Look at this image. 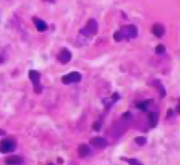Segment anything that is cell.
I'll list each match as a JSON object with an SVG mask.
<instances>
[{
	"instance_id": "10",
	"label": "cell",
	"mask_w": 180,
	"mask_h": 165,
	"mask_svg": "<svg viewBox=\"0 0 180 165\" xmlns=\"http://www.w3.org/2000/svg\"><path fill=\"white\" fill-rule=\"evenodd\" d=\"M153 34L158 38L162 37L164 34V27L160 24L155 25V26H153Z\"/></svg>"
},
{
	"instance_id": "16",
	"label": "cell",
	"mask_w": 180,
	"mask_h": 165,
	"mask_svg": "<svg viewBox=\"0 0 180 165\" xmlns=\"http://www.w3.org/2000/svg\"><path fill=\"white\" fill-rule=\"evenodd\" d=\"M100 123L98 122H95L93 124V128L94 130L99 131L100 129Z\"/></svg>"
},
{
	"instance_id": "1",
	"label": "cell",
	"mask_w": 180,
	"mask_h": 165,
	"mask_svg": "<svg viewBox=\"0 0 180 165\" xmlns=\"http://www.w3.org/2000/svg\"><path fill=\"white\" fill-rule=\"evenodd\" d=\"M17 147V141L13 138L6 137L0 141V152L7 154L14 152Z\"/></svg>"
},
{
	"instance_id": "13",
	"label": "cell",
	"mask_w": 180,
	"mask_h": 165,
	"mask_svg": "<svg viewBox=\"0 0 180 165\" xmlns=\"http://www.w3.org/2000/svg\"><path fill=\"white\" fill-rule=\"evenodd\" d=\"M135 142L141 146L144 145L146 143H147V139L144 137H136L135 139Z\"/></svg>"
},
{
	"instance_id": "11",
	"label": "cell",
	"mask_w": 180,
	"mask_h": 165,
	"mask_svg": "<svg viewBox=\"0 0 180 165\" xmlns=\"http://www.w3.org/2000/svg\"><path fill=\"white\" fill-rule=\"evenodd\" d=\"M149 124L152 128L155 127L157 123V118L156 116V113H150L149 114Z\"/></svg>"
},
{
	"instance_id": "15",
	"label": "cell",
	"mask_w": 180,
	"mask_h": 165,
	"mask_svg": "<svg viewBox=\"0 0 180 165\" xmlns=\"http://www.w3.org/2000/svg\"><path fill=\"white\" fill-rule=\"evenodd\" d=\"M165 47L163 46V45H158V46L156 47L155 48V52L156 53H158V54H161V53H162L164 52H165Z\"/></svg>"
},
{
	"instance_id": "6",
	"label": "cell",
	"mask_w": 180,
	"mask_h": 165,
	"mask_svg": "<svg viewBox=\"0 0 180 165\" xmlns=\"http://www.w3.org/2000/svg\"><path fill=\"white\" fill-rule=\"evenodd\" d=\"M32 19L34 25L36 27L37 30L40 32H45L47 30L48 26L44 20L36 17H34Z\"/></svg>"
},
{
	"instance_id": "9",
	"label": "cell",
	"mask_w": 180,
	"mask_h": 165,
	"mask_svg": "<svg viewBox=\"0 0 180 165\" xmlns=\"http://www.w3.org/2000/svg\"><path fill=\"white\" fill-rule=\"evenodd\" d=\"M97 29H98V26H97V24L95 22V21L91 19L89 21L87 25L86 26V30L88 32L93 34V35L94 34L95 35V34L97 31Z\"/></svg>"
},
{
	"instance_id": "4",
	"label": "cell",
	"mask_w": 180,
	"mask_h": 165,
	"mask_svg": "<svg viewBox=\"0 0 180 165\" xmlns=\"http://www.w3.org/2000/svg\"><path fill=\"white\" fill-rule=\"evenodd\" d=\"M72 55L67 48H63L58 54L57 59L62 64H67L71 60Z\"/></svg>"
},
{
	"instance_id": "3",
	"label": "cell",
	"mask_w": 180,
	"mask_h": 165,
	"mask_svg": "<svg viewBox=\"0 0 180 165\" xmlns=\"http://www.w3.org/2000/svg\"><path fill=\"white\" fill-rule=\"evenodd\" d=\"M81 80V74L78 72H72L64 75L61 78V81L64 85H70L74 83H78Z\"/></svg>"
},
{
	"instance_id": "2",
	"label": "cell",
	"mask_w": 180,
	"mask_h": 165,
	"mask_svg": "<svg viewBox=\"0 0 180 165\" xmlns=\"http://www.w3.org/2000/svg\"><path fill=\"white\" fill-rule=\"evenodd\" d=\"M28 77L32 83L34 92L37 94H41L43 91L40 81L41 74L35 70H30L28 72Z\"/></svg>"
},
{
	"instance_id": "14",
	"label": "cell",
	"mask_w": 180,
	"mask_h": 165,
	"mask_svg": "<svg viewBox=\"0 0 180 165\" xmlns=\"http://www.w3.org/2000/svg\"><path fill=\"white\" fill-rule=\"evenodd\" d=\"M149 103V102L147 103V101L146 102H141V103H139L136 105V107L140 109V110L143 111H146L147 110V105Z\"/></svg>"
},
{
	"instance_id": "17",
	"label": "cell",
	"mask_w": 180,
	"mask_h": 165,
	"mask_svg": "<svg viewBox=\"0 0 180 165\" xmlns=\"http://www.w3.org/2000/svg\"><path fill=\"white\" fill-rule=\"evenodd\" d=\"M172 114H173V111H172V109H169L167 111V118L171 117Z\"/></svg>"
},
{
	"instance_id": "7",
	"label": "cell",
	"mask_w": 180,
	"mask_h": 165,
	"mask_svg": "<svg viewBox=\"0 0 180 165\" xmlns=\"http://www.w3.org/2000/svg\"><path fill=\"white\" fill-rule=\"evenodd\" d=\"M90 144L97 148H104L107 145L106 140L103 138H93L90 140Z\"/></svg>"
},
{
	"instance_id": "18",
	"label": "cell",
	"mask_w": 180,
	"mask_h": 165,
	"mask_svg": "<svg viewBox=\"0 0 180 165\" xmlns=\"http://www.w3.org/2000/svg\"><path fill=\"white\" fill-rule=\"evenodd\" d=\"M6 134V130H3L2 129H0V135H5Z\"/></svg>"
},
{
	"instance_id": "19",
	"label": "cell",
	"mask_w": 180,
	"mask_h": 165,
	"mask_svg": "<svg viewBox=\"0 0 180 165\" xmlns=\"http://www.w3.org/2000/svg\"><path fill=\"white\" fill-rule=\"evenodd\" d=\"M45 1H52V0H45Z\"/></svg>"
},
{
	"instance_id": "12",
	"label": "cell",
	"mask_w": 180,
	"mask_h": 165,
	"mask_svg": "<svg viewBox=\"0 0 180 165\" xmlns=\"http://www.w3.org/2000/svg\"><path fill=\"white\" fill-rule=\"evenodd\" d=\"M128 36L129 35L130 36L134 38L135 36H136L138 32H137V29L134 26H130L128 27Z\"/></svg>"
},
{
	"instance_id": "8",
	"label": "cell",
	"mask_w": 180,
	"mask_h": 165,
	"mask_svg": "<svg viewBox=\"0 0 180 165\" xmlns=\"http://www.w3.org/2000/svg\"><path fill=\"white\" fill-rule=\"evenodd\" d=\"M90 152V149L86 144H81L78 148V154L80 158L87 156Z\"/></svg>"
},
{
	"instance_id": "5",
	"label": "cell",
	"mask_w": 180,
	"mask_h": 165,
	"mask_svg": "<svg viewBox=\"0 0 180 165\" xmlns=\"http://www.w3.org/2000/svg\"><path fill=\"white\" fill-rule=\"evenodd\" d=\"M4 162L7 165H22L24 163V160L22 157L18 155H12L7 157Z\"/></svg>"
}]
</instances>
